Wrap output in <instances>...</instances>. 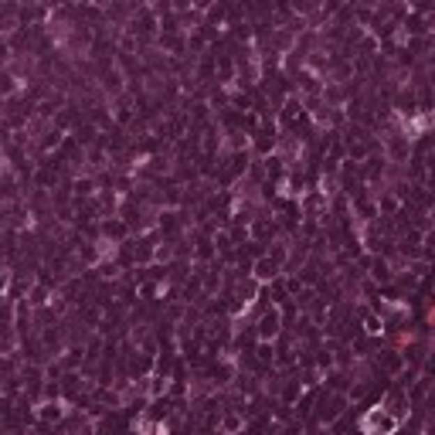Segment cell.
<instances>
[{
    "label": "cell",
    "instance_id": "obj_1",
    "mask_svg": "<svg viewBox=\"0 0 435 435\" xmlns=\"http://www.w3.org/2000/svg\"><path fill=\"white\" fill-rule=\"evenodd\" d=\"M429 323L435 326V310H429Z\"/></svg>",
    "mask_w": 435,
    "mask_h": 435
}]
</instances>
